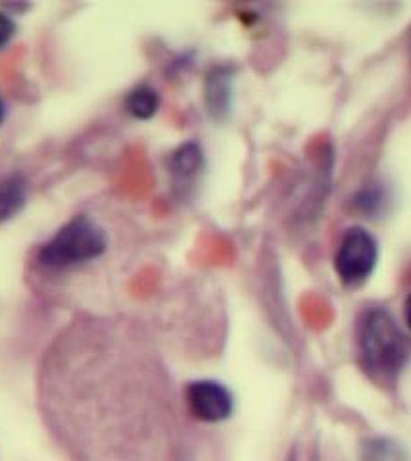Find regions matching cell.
<instances>
[{
    "label": "cell",
    "mask_w": 411,
    "mask_h": 461,
    "mask_svg": "<svg viewBox=\"0 0 411 461\" xmlns=\"http://www.w3.org/2000/svg\"><path fill=\"white\" fill-rule=\"evenodd\" d=\"M108 249L104 229L79 213L64 223L37 252V264L47 271H66L94 262Z\"/></svg>",
    "instance_id": "obj_1"
},
{
    "label": "cell",
    "mask_w": 411,
    "mask_h": 461,
    "mask_svg": "<svg viewBox=\"0 0 411 461\" xmlns=\"http://www.w3.org/2000/svg\"><path fill=\"white\" fill-rule=\"evenodd\" d=\"M358 337L363 367L377 379H392L404 367L409 344L385 308H373L363 313Z\"/></svg>",
    "instance_id": "obj_2"
},
{
    "label": "cell",
    "mask_w": 411,
    "mask_h": 461,
    "mask_svg": "<svg viewBox=\"0 0 411 461\" xmlns=\"http://www.w3.org/2000/svg\"><path fill=\"white\" fill-rule=\"evenodd\" d=\"M379 247L375 237L363 227L348 229L335 256L336 276L344 285L353 286L370 279L377 266Z\"/></svg>",
    "instance_id": "obj_3"
},
{
    "label": "cell",
    "mask_w": 411,
    "mask_h": 461,
    "mask_svg": "<svg viewBox=\"0 0 411 461\" xmlns=\"http://www.w3.org/2000/svg\"><path fill=\"white\" fill-rule=\"evenodd\" d=\"M187 403L191 413L202 423H221L229 420L235 408L229 388L211 379L189 383Z\"/></svg>",
    "instance_id": "obj_4"
},
{
    "label": "cell",
    "mask_w": 411,
    "mask_h": 461,
    "mask_svg": "<svg viewBox=\"0 0 411 461\" xmlns=\"http://www.w3.org/2000/svg\"><path fill=\"white\" fill-rule=\"evenodd\" d=\"M30 198V181L20 171L0 177V223L10 221L25 208Z\"/></svg>",
    "instance_id": "obj_5"
},
{
    "label": "cell",
    "mask_w": 411,
    "mask_h": 461,
    "mask_svg": "<svg viewBox=\"0 0 411 461\" xmlns=\"http://www.w3.org/2000/svg\"><path fill=\"white\" fill-rule=\"evenodd\" d=\"M233 76L229 68H214L206 79V106L214 118H223L231 110Z\"/></svg>",
    "instance_id": "obj_6"
},
{
    "label": "cell",
    "mask_w": 411,
    "mask_h": 461,
    "mask_svg": "<svg viewBox=\"0 0 411 461\" xmlns=\"http://www.w3.org/2000/svg\"><path fill=\"white\" fill-rule=\"evenodd\" d=\"M202 166H204V156L201 147L194 142H187L174 152L172 162H169V171H172L174 181L177 185H185V183H191L198 173H201Z\"/></svg>",
    "instance_id": "obj_7"
},
{
    "label": "cell",
    "mask_w": 411,
    "mask_h": 461,
    "mask_svg": "<svg viewBox=\"0 0 411 461\" xmlns=\"http://www.w3.org/2000/svg\"><path fill=\"white\" fill-rule=\"evenodd\" d=\"M123 104L135 120H150L160 108V96L152 86L138 85L133 91L127 93Z\"/></svg>",
    "instance_id": "obj_8"
},
{
    "label": "cell",
    "mask_w": 411,
    "mask_h": 461,
    "mask_svg": "<svg viewBox=\"0 0 411 461\" xmlns=\"http://www.w3.org/2000/svg\"><path fill=\"white\" fill-rule=\"evenodd\" d=\"M362 461H407V456L394 440L371 438L363 444Z\"/></svg>",
    "instance_id": "obj_9"
},
{
    "label": "cell",
    "mask_w": 411,
    "mask_h": 461,
    "mask_svg": "<svg viewBox=\"0 0 411 461\" xmlns=\"http://www.w3.org/2000/svg\"><path fill=\"white\" fill-rule=\"evenodd\" d=\"M16 29H18L16 22H13L8 14L0 10V50H3L13 39V35H16Z\"/></svg>",
    "instance_id": "obj_10"
},
{
    "label": "cell",
    "mask_w": 411,
    "mask_h": 461,
    "mask_svg": "<svg viewBox=\"0 0 411 461\" xmlns=\"http://www.w3.org/2000/svg\"><path fill=\"white\" fill-rule=\"evenodd\" d=\"M404 315H406V323H407V327L411 329V294L407 296L406 304H404Z\"/></svg>",
    "instance_id": "obj_11"
},
{
    "label": "cell",
    "mask_w": 411,
    "mask_h": 461,
    "mask_svg": "<svg viewBox=\"0 0 411 461\" xmlns=\"http://www.w3.org/2000/svg\"><path fill=\"white\" fill-rule=\"evenodd\" d=\"M4 118H6V104H4V100L0 98V125L4 123Z\"/></svg>",
    "instance_id": "obj_12"
}]
</instances>
